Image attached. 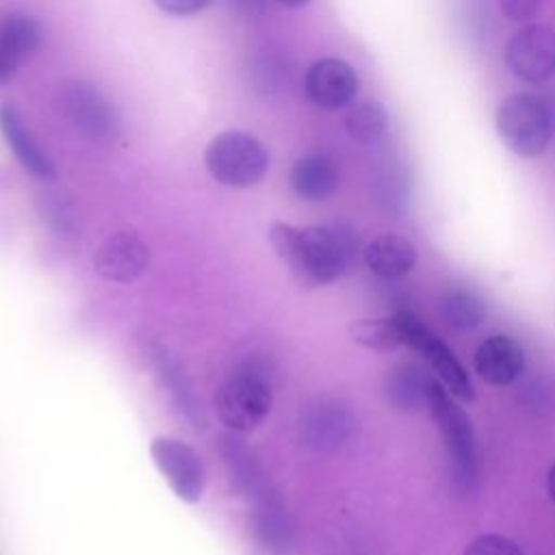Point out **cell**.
Listing matches in <instances>:
<instances>
[{
	"instance_id": "1",
	"label": "cell",
	"mask_w": 555,
	"mask_h": 555,
	"mask_svg": "<svg viewBox=\"0 0 555 555\" xmlns=\"http://www.w3.org/2000/svg\"><path fill=\"white\" fill-rule=\"evenodd\" d=\"M269 243L293 278L306 288L336 282L351 264L356 251L351 232L334 225L295 228L275 221L269 228Z\"/></svg>"
},
{
	"instance_id": "2",
	"label": "cell",
	"mask_w": 555,
	"mask_h": 555,
	"mask_svg": "<svg viewBox=\"0 0 555 555\" xmlns=\"http://www.w3.org/2000/svg\"><path fill=\"white\" fill-rule=\"evenodd\" d=\"M273 386L267 366L258 360L238 364L215 395L219 421L234 434L254 431L271 412Z\"/></svg>"
},
{
	"instance_id": "3",
	"label": "cell",
	"mask_w": 555,
	"mask_h": 555,
	"mask_svg": "<svg viewBox=\"0 0 555 555\" xmlns=\"http://www.w3.org/2000/svg\"><path fill=\"white\" fill-rule=\"evenodd\" d=\"M427 408L438 423V431L451 462L455 486L464 492H473L479 479V457L470 418L451 399V392L440 384V379H431L429 384Z\"/></svg>"
},
{
	"instance_id": "4",
	"label": "cell",
	"mask_w": 555,
	"mask_h": 555,
	"mask_svg": "<svg viewBox=\"0 0 555 555\" xmlns=\"http://www.w3.org/2000/svg\"><path fill=\"white\" fill-rule=\"evenodd\" d=\"M210 176L232 189H247L260 182L269 169V152L251 132L225 130L210 139L204 150Z\"/></svg>"
},
{
	"instance_id": "5",
	"label": "cell",
	"mask_w": 555,
	"mask_h": 555,
	"mask_svg": "<svg viewBox=\"0 0 555 555\" xmlns=\"http://www.w3.org/2000/svg\"><path fill=\"white\" fill-rule=\"evenodd\" d=\"M501 141L520 158L540 156L553 137V115L548 104L533 93H512L496 111Z\"/></svg>"
},
{
	"instance_id": "6",
	"label": "cell",
	"mask_w": 555,
	"mask_h": 555,
	"mask_svg": "<svg viewBox=\"0 0 555 555\" xmlns=\"http://www.w3.org/2000/svg\"><path fill=\"white\" fill-rule=\"evenodd\" d=\"M399 319L401 332H403V345L418 351L431 371L438 375L440 384L457 399L473 401L475 390L468 379L466 369L460 364V360L453 356V351L408 308H401L395 312Z\"/></svg>"
},
{
	"instance_id": "7",
	"label": "cell",
	"mask_w": 555,
	"mask_h": 555,
	"mask_svg": "<svg viewBox=\"0 0 555 555\" xmlns=\"http://www.w3.org/2000/svg\"><path fill=\"white\" fill-rule=\"evenodd\" d=\"M150 455L167 486L184 503H197L206 488V468L199 453L176 436H156Z\"/></svg>"
},
{
	"instance_id": "8",
	"label": "cell",
	"mask_w": 555,
	"mask_h": 555,
	"mask_svg": "<svg viewBox=\"0 0 555 555\" xmlns=\"http://www.w3.org/2000/svg\"><path fill=\"white\" fill-rule=\"evenodd\" d=\"M505 63L525 82L551 80L555 76V30L544 24H522L505 46Z\"/></svg>"
},
{
	"instance_id": "9",
	"label": "cell",
	"mask_w": 555,
	"mask_h": 555,
	"mask_svg": "<svg viewBox=\"0 0 555 555\" xmlns=\"http://www.w3.org/2000/svg\"><path fill=\"white\" fill-rule=\"evenodd\" d=\"M356 431V418L336 399H317L299 416L301 442L319 453L343 449Z\"/></svg>"
},
{
	"instance_id": "10",
	"label": "cell",
	"mask_w": 555,
	"mask_h": 555,
	"mask_svg": "<svg viewBox=\"0 0 555 555\" xmlns=\"http://www.w3.org/2000/svg\"><path fill=\"white\" fill-rule=\"evenodd\" d=\"M150 264V247L132 230L108 234L93 254L95 273L113 284H130L139 280Z\"/></svg>"
},
{
	"instance_id": "11",
	"label": "cell",
	"mask_w": 555,
	"mask_h": 555,
	"mask_svg": "<svg viewBox=\"0 0 555 555\" xmlns=\"http://www.w3.org/2000/svg\"><path fill=\"white\" fill-rule=\"evenodd\" d=\"M358 74L343 59H319L314 61L304 78V89L308 100L325 111H336L349 106L358 95Z\"/></svg>"
},
{
	"instance_id": "12",
	"label": "cell",
	"mask_w": 555,
	"mask_h": 555,
	"mask_svg": "<svg viewBox=\"0 0 555 555\" xmlns=\"http://www.w3.org/2000/svg\"><path fill=\"white\" fill-rule=\"evenodd\" d=\"M63 106L69 121L93 141H108L117 134V119L108 102L89 85L76 82L65 89Z\"/></svg>"
},
{
	"instance_id": "13",
	"label": "cell",
	"mask_w": 555,
	"mask_h": 555,
	"mask_svg": "<svg viewBox=\"0 0 555 555\" xmlns=\"http://www.w3.org/2000/svg\"><path fill=\"white\" fill-rule=\"evenodd\" d=\"M473 366L483 382L507 386L520 377L525 369V351L516 338L492 334L477 345Z\"/></svg>"
},
{
	"instance_id": "14",
	"label": "cell",
	"mask_w": 555,
	"mask_h": 555,
	"mask_svg": "<svg viewBox=\"0 0 555 555\" xmlns=\"http://www.w3.org/2000/svg\"><path fill=\"white\" fill-rule=\"evenodd\" d=\"M0 130L4 134L7 145L11 147V152L22 163L24 169H28L33 176H37L41 180H52L56 176L52 160L39 147V143L30 134L28 126L24 124L22 115L11 104H4L0 108Z\"/></svg>"
},
{
	"instance_id": "15",
	"label": "cell",
	"mask_w": 555,
	"mask_h": 555,
	"mask_svg": "<svg viewBox=\"0 0 555 555\" xmlns=\"http://www.w3.org/2000/svg\"><path fill=\"white\" fill-rule=\"evenodd\" d=\"M340 180V169L336 160L327 154H306L297 158L288 171V182L293 191L306 202L327 199Z\"/></svg>"
},
{
	"instance_id": "16",
	"label": "cell",
	"mask_w": 555,
	"mask_h": 555,
	"mask_svg": "<svg viewBox=\"0 0 555 555\" xmlns=\"http://www.w3.org/2000/svg\"><path fill=\"white\" fill-rule=\"evenodd\" d=\"M362 256L369 271L382 280H399L408 275L418 260L414 243L401 234L375 236L364 247Z\"/></svg>"
},
{
	"instance_id": "17",
	"label": "cell",
	"mask_w": 555,
	"mask_h": 555,
	"mask_svg": "<svg viewBox=\"0 0 555 555\" xmlns=\"http://www.w3.org/2000/svg\"><path fill=\"white\" fill-rule=\"evenodd\" d=\"M145 345V353L152 360L156 375L160 377L163 386L169 390V395L173 397V401L180 405V410L195 423V427H204V416H202V405L197 403L180 364L171 358V353L167 351V347H163L156 340H143Z\"/></svg>"
},
{
	"instance_id": "18",
	"label": "cell",
	"mask_w": 555,
	"mask_h": 555,
	"mask_svg": "<svg viewBox=\"0 0 555 555\" xmlns=\"http://www.w3.org/2000/svg\"><path fill=\"white\" fill-rule=\"evenodd\" d=\"M431 379L434 377H429L416 364H397L388 371L384 386L395 408L403 412H418L423 405H427Z\"/></svg>"
},
{
	"instance_id": "19",
	"label": "cell",
	"mask_w": 555,
	"mask_h": 555,
	"mask_svg": "<svg viewBox=\"0 0 555 555\" xmlns=\"http://www.w3.org/2000/svg\"><path fill=\"white\" fill-rule=\"evenodd\" d=\"M41 39L39 24L26 13H7L0 17V56L17 67L22 59L37 50Z\"/></svg>"
},
{
	"instance_id": "20",
	"label": "cell",
	"mask_w": 555,
	"mask_h": 555,
	"mask_svg": "<svg viewBox=\"0 0 555 555\" xmlns=\"http://www.w3.org/2000/svg\"><path fill=\"white\" fill-rule=\"evenodd\" d=\"M349 336L371 349V351H395L403 345V332L399 319L392 317H373V319H356L349 325Z\"/></svg>"
},
{
	"instance_id": "21",
	"label": "cell",
	"mask_w": 555,
	"mask_h": 555,
	"mask_svg": "<svg viewBox=\"0 0 555 555\" xmlns=\"http://www.w3.org/2000/svg\"><path fill=\"white\" fill-rule=\"evenodd\" d=\"M345 128L353 141L373 145L388 132V113L375 100L353 104L345 115Z\"/></svg>"
},
{
	"instance_id": "22",
	"label": "cell",
	"mask_w": 555,
	"mask_h": 555,
	"mask_svg": "<svg viewBox=\"0 0 555 555\" xmlns=\"http://www.w3.org/2000/svg\"><path fill=\"white\" fill-rule=\"evenodd\" d=\"M444 321L455 330H475L486 317V306L470 288H451L440 304Z\"/></svg>"
},
{
	"instance_id": "23",
	"label": "cell",
	"mask_w": 555,
	"mask_h": 555,
	"mask_svg": "<svg viewBox=\"0 0 555 555\" xmlns=\"http://www.w3.org/2000/svg\"><path fill=\"white\" fill-rule=\"evenodd\" d=\"M377 193H379V202L384 206H390L392 210H401L405 195H408V182H405V173L403 169L392 163L386 165L379 173V182H377Z\"/></svg>"
},
{
	"instance_id": "24",
	"label": "cell",
	"mask_w": 555,
	"mask_h": 555,
	"mask_svg": "<svg viewBox=\"0 0 555 555\" xmlns=\"http://www.w3.org/2000/svg\"><path fill=\"white\" fill-rule=\"evenodd\" d=\"M462 555H525L522 548L509 540L507 535L501 533H481L477 538H473Z\"/></svg>"
},
{
	"instance_id": "25",
	"label": "cell",
	"mask_w": 555,
	"mask_h": 555,
	"mask_svg": "<svg viewBox=\"0 0 555 555\" xmlns=\"http://www.w3.org/2000/svg\"><path fill=\"white\" fill-rule=\"evenodd\" d=\"M503 15L514 24H529L542 7V0H499Z\"/></svg>"
},
{
	"instance_id": "26",
	"label": "cell",
	"mask_w": 555,
	"mask_h": 555,
	"mask_svg": "<svg viewBox=\"0 0 555 555\" xmlns=\"http://www.w3.org/2000/svg\"><path fill=\"white\" fill-rule=\"evenodd\" d=\"M156 7L171 15H193L210 4V0H154Z\"/></svg>"
},
{
	"instance_id": "27",
	"label": "cell",
	"mask_w": 555,
	"mask_h": 555,
	"mask_svg": "<svg viewBox=\"0 0 555 555\" xmlns=\"http://www.w3.org/2000/svg\"><path fill=\"white\" fill-rule=\"evenodd\" d=\"M46 212H48V215H54V217H50V221H52V225H54L56 230L69 232V230L74 228V217H72V212L63 206L61 197H52V202H48Z\"/></svg>"
},
{
	"instance_id": "28",
	"label": "cell",
	"mask_w": 555,
	"mask_h": 555,
	"mask_svg": "<svg viewBox=\"0 0 555 555\" xmlns=\"http://www.w3.org/2000/svg\"><path fill=\"white\" fill-rule=\"evenodd\" d=\"M13 72H15V65L0 56V85L9 82V80H11V76H13Z\"/></svg>"
},
{
	"instance_id": "29",
	"label": "cell",
	"mask_w": 555,
	"mask_h": 555,
	"mask_svg": "<svg viewBox=\"0 0 555 555\" xmlns=\"http://www.w3.org/2000/svg\"><path fill=\"white\" fill-rule=\"evenodd\" d=\"M546 492H548V499L555 503V464L548 468V475H546Z\"/></svg>"
},
{
	"instance_id": "30",
	"label": "cell",
	"mask_w": 555,
	"mask_h": 555,
	"mask_svg": "<svg viewBox=\"0 0 555 555\" xmlns=\"http://www.w3.org/2000/svg\"><path fill=\"white\" fill-rule=\"evenodd\" d=\"M280 4H286V7H304V4H308L310 0H278Z\"/></svg>"
}]
</instances>
